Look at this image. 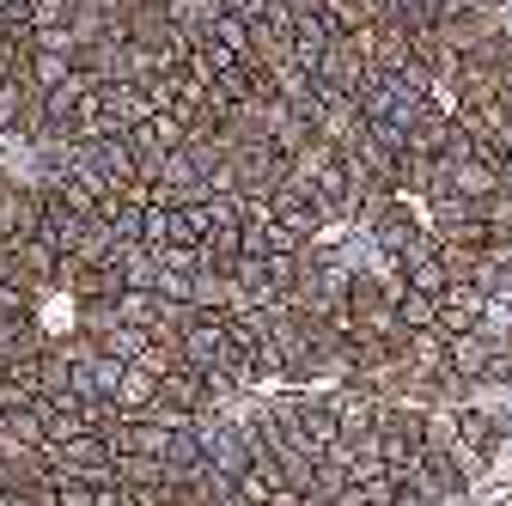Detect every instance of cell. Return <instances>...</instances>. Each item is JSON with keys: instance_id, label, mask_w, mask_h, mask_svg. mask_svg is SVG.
Listing matches in <instances>:
<instances>
[{"instance_id": "cell-3", "label": "cell", "mask_w": 512, "mask_h": 506, "mask_svg": "<svg viewBox=\"0 0 512 506\" xmlns=\"http://www.w3.org/2000/svg\"><path fill=\"white\" fill-rule=\"evenodd\" d=\"M116 488H165V458H116Z\"/></svg>"}, {"instance_id": "cell-7", "label": "cell", "mask_w": 512, "mask_h": 506, "mask_svg": "<svg viewBox=\"0 0 512 506\" xmlns=\"http://www.w3.org/2000/svg\"><path fill=\"white\" fill-rule=\"evenodd\" d=\"M0 476H7V452H0Z\"/></svg>"}, {"instance_id": "cell-4", "label": "cell", "mask_w": 512, "mask_h": 506, "mask_svg": "<svg viewBox=\"0 0 512 506\" xmlns=\"http://www.w3.org/2000/svg\"><path fill=\"white\" fill-rule=\"evenodd\" d=\"M37 293H25V287H13V281H0V318H37Z\"/></svg>"}, {"instance_id": "cell-2", "label": "cell", "mask_w": 512, "mask_h": 506, "mask_svg": "<svg viewBox=\"0 0 512 506\" xmlns=\"http://www.w3.org/2000/svg\"><path fill=\"white\" fill-rule=\"evenodd\" d=\"M74 68H80L74 55H55V49H37V43H31V61H25V80H31L37 92H49V86H61V80H68Z\"/></svg>"}, {"instance_id": "cell-1", "label": "cell", "mask_w": 512, "mask_h": 506, "mask_svg": "<svg viewBox=\"0 0 512 506\" xmlns=\"http://www.w3.org/2000/svg\"><path fill=\"white\" fill-rule=\"evenodd\" d=\"M153 403H159V378L141 372V366H122V378L110 385V409L116 415H147Z\"/></svg>"}, {"instance_id": "cell-6", "label": "cell", "mask_w": 512, "mask_h": 506, "mask_svg": "<svg viewBox=\"0 0 512 506\" xmlns=\"http://www.w3.org/2000/svg\"><path fill=\"white\" fill-rule=\"evenodd\" d=\"M92 506H122V488H116V482H110V488H98V494H92Z\"/></svg>"}, {"instance_id": "cell-5", "label": "cell", "mask_w": 512, "mask_h": 506, "mask_svg": "<svg viewBox=\"0 0 512 506\" xmlns=\"http://www.w3.org/2000/svg\"><path fill=\"white\" fill-rule=\"evenodd\" d=\"M92 494H98L92 482H68V476L55 482V506H92Z\"/></svg>"}]
</instances>
